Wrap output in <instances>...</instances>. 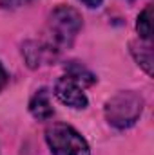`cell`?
I'll use <instances>...</instances> for the list:
<instances>
[{
	"label": "cell",
	"mask_w": 154,
	"mask_h": 155,
	"mask_svg": "<svg viewBox=\"0 0 154 155\" xmlns=\"http://www.w3.org/2000/svg\"><path fill=\"white\" fill-rule=\"evenodd\" d=\"M80 29H82V15L73 7L60 5L51 13L47 20V36H49L47 45L53 47L54 51H62L73 43Z\"/></svg>",
	"instance_id": "obj_1"
},
{
	"label": "cell",
	"mask_w": 154,
	"mask_h": 155,
	"mask_svg": "<svg viewBox=\"0 0 154 155\" xmlns=\"http://www.w3.org/2000/svg\"><path fill=\"white\" fill-rule=\"evenodd\" d=\"M45 141L53 155H91L87 141L65 123H53L45 130Z\"/></svg>",
	"instance_id": "obj_2"
},
{
	"label": "cell",
	"mask_w": 154,
	"mask_h": 155,
	"mask_svg": "<svg viewBox=\"0 0 154 155\" xmlns=\"http://www.w3.org/2000/svg\"><path fill=\"white\" fill-rule=\"evenodd\" d=\"M143 110V99L136 92H118L105 105V117L116 128L132 126Z\"/></svg>",
	"instance_id": "obj_3"
},
{
	"label": "cell",
	"mask_w": 154,
	"mask_h": 155,
	"mask_svg": "<svg viewBox=\"0 0 154 155\" xmlns=\"http://www.w3.org/2000/svg\"><path fill=\"white\" fill-rule=\"evenodd\" d=\"M54 94L67 107H73V108H85L87 107V96H85L82 85H78L75 79H71L67 76L60 78L56 81Z\"/></svg>",
	"instance_id": "obj_4"
},
{
	"label": "cell",
	"mask_w": 154,
	"mask_h": 155,
	"mask_svg": "<svg viewBox=\"0 0 154 155\" xmlns=\"http://www.w3.org/2000/svg\"><path fill=\"white\" fill-rule=\"evenodd\" d=\"M29 112L33 114V117H37L38 121H47V119L53 117L54 108L51 105L49 92L45 88L37 90V94L31 97V101H29Z\"/></svg>",
	"instance_id": "obj_5"
},
{
	"label": "cell",
	"mask_w": 154,
	"mask_h": 155,
	"mask_svg": "<svg viewBox=\"0 0 154 155\" xmlns=\"http://www.w3.org/2000/svg\"><path fill=\"white\" fill-rule=\"evenodd\" d=\"M24 56L29 63V67H38L40 63L51 60L54 56V49L49 47L47 43L38 45V43H27L24 49Z\"/></svg>",
	"instance_id": "obj_6"
},
{
	"label": "cell",
	"mask_w": 154,
	"mask_h": 155,
	"mask_svg": "<svg viewBox=\"0 0 154 155\" xmlns=\"http://www.w3.org/2000/svg\"><path fill=\"white\" fill-rule=\"evenodd\" d=\"M131 52L136 58V61L145 69V72L152 74V49H151V41L131 43Z\"/></svg>",
	"instance_id": "obj_7"
},
{
	"label": "cell",
	"mask_w": 154,
	"mask_h": 155,
	"mask_svg": "<svg viewBox=\"0 0 154 155\" xmlns=\"http://www.w3.org/2000/svg\"><path fill=\"white\" fill-rule=\"evenodd\" d=\"M65 71H67V78L75 79L78 85H93V83L96 81V76H94L91 71H87L83 65L76 63V61L67 63Z\"/></svg>",
	"instance_id": "obj_8"
},
{
	"label": "cell",
	"mask_w": 154,
	"mask_h": 155,
	"mask_svg": "<svg viewBox=\"0 0 154 155\" xmlns=\"http://www.w3.org/2000/svg\"><path fill=\"white\" fill-rule=\"evenodd\" d=\"M136 29L140 33V38H143L145 41H151V38H152V5H147L140 13Z\"/></svg>",
	"instance_id": "obj_9"
},
{
	"label": "cell",
	"mask_w": 154,
	"mask_h": 155,
	"mask_svg": "<svg viewBox=\"0 0 154 155\" xmlns=\"http://www.w3.org/2000/svg\"><path fill=\"white\" fill-rule=\"evenodd\" d=\"M27 0H0V4L4 7H18V5H24Z\"/></svg>",
	"instance_id": "obj_10"
},
{
	"label": "cell",
	"mask_w": 154,
	"mask_h": 155,
	"mask_svg": "<svg viewBox=\"0 0 154 155\" xmlns=\"http://www.w3.org/2000/svg\"><path fill=\"white\" fill-rule=\"evenodd\" d=\"M5 83H7V72H5V69L2 67V63H0V90L5 87Z\"/></svg>",
	"instance_id": "obj_11"
},
{
	"label": "cell",
	"mask_w": 154,
	"mask_h": 155,
	"mask_svg": "<svg viewBox=\"0 0 154 155\" xmlns=\"http://www.w3.org/2000/svg\"><path fill=\"white\" fill-rule=\"evenodd\" d=\"M80 2L85 4V5H89V7H98L102 4V0H80Z\"/></svg>",
	"instance_id": "obj_12"
}]
</instances>
